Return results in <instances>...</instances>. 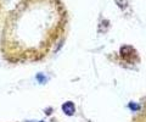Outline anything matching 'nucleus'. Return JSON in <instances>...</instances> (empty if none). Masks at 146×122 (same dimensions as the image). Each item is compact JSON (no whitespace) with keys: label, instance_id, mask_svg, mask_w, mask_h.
<instances>
[{"label":"nucleus","instance_id":"1","mask_svg":"<svg viewBox=\"0 0 146 122\" xmlns=\"http://www.w3.org/2000/svg\"><path fill=\"white\" fill-rule=\"evenodd\" d=\"M62 110L65 114L67 115H73V112H74V105L71 103V101H68L66 104H63V106H62Z\"/></svg>","mask_w":146,"mask_h":122}]
</instances>
